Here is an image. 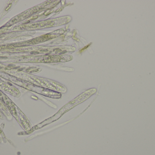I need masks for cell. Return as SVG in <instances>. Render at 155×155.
<instances>
[{
	"instance_id": "6da1fadb",
	"label": "cell",
	"mask_w": 155,
	"mask_h": 155,
	"mask_svg": "<svg viewBox=\"0 0 155 155\" xmlns=\"http://www.w3.org/2000/svg\"><path fill=\"white\" fill-rule=\"evenodd\" d=\"M10 7H11V5H9V6H8L7 8H6V9H5V10L7 11V10H8V9H9V8H10Z\"/></svg>"
}]
</instances>
